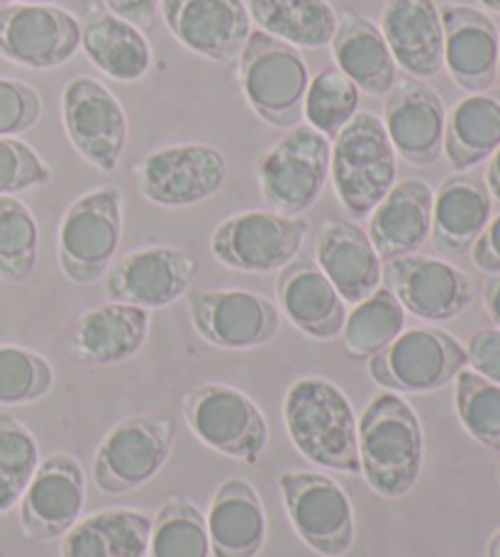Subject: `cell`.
Returning a JSON list of instances; mask_svg holds the SVG:
<instances>
[{"label":"cell","instance_id":"cell-1","mask_svg":"<svg viewBox=\"0 0 500 557\" xmlns=\"http://www.w3.org/2000/svg\"><path fill=\"white\" fill-rule=\"evenodd\" d=\"M357 431L366 484L391 502L413 492L425 465V431L413 406L393 392L376 394Z\"/></svg>","mask_w":500,"mask_h":557},{"label":"cell","instance_id":"cell-2","mask_svg":"<svg viewBox=\"0 0 500 557\" xmlns=\"http://www.w3.org/2000/svg\"><path fill=\"white\" fill-rule=\"evenodd\" d=\"M357 413L325 376H300L284 396V423L296 450L323 470L362 474Z\"/></svg>","mask_w":500,"mask_h":557},{"label":"cell","instance_id":"cell-3","mask_svg":"<svg viewBox=\"0 0 500 557\" xmlns=\"http://www.w3.org/2000/svg\"><path fill=\"white\" fill-rule=\"evenodd\" d=\"M239 88L247 106L274 127H296L303 121L310 66L298 47L264 29H252L237 59Z\"/></svg>","mask_w":500,"mask_h":557},{"label":"cell","instance_id":"cell-4","mask_svg":"<svg viewBox=\"0 0 500 557\" xmlns=\"http://www.w3.org/2000/svg\"><path fill=\"white\" fill-rule=\"evenodd\" d=\"M396 174V149L374 113H357L329 143V178L349 215L372 213L393 188Z\"/></svg>","mask_w":500,"mask_h":557},{"label":"cell","instance_id":"cell-5","mask_svg":"<svg viewBox=\"0 0 500 557\" xmlns=\"http://www.w3.org/2000/svg\"><path fill=\"white\" fill-rule=\"evenodd\" d=\"M123 240V194L100 186L78 196L59 223V267L68 282L88 286L108 274Z\"/></svg>","mask_w":500,"mask_h":557},{"label":"cell","instance_id":"cell-6","mask_svg":"<svg viewBox=\"0 0 500 557\" xmlns=\"http://www.w3.org/2000/svg\"><path fill=\"white\" fill-rule=\"evenodd\" d=\"M184 418L191 433L210 450L257 465L268 445L262 409L242 389L210 382L184 396Z\"/></svg>","mask_w":500,"mask_h":557},{"label":"cell","instance_id":"cell-7","mask_svg":"<svg viewBox=\"0 0 500 557\" xmlns=\"http://www.w3.org/2000/svg\"><path fill=\"white\" fill-rule=\"evenodd\" d=\"M329 178V139L310 125L288 127L259 162V188L268 211L303 215L323 196Z\"/></svg>","mask_w":500,"mask_h":557},{"label":"cell","instance_id":"cell-8","mask_svg":"<svg viewBox=\"0 0 500 557\" xmlns=\"http://www.w3.org/2000/svg\"><path fill=\"white\" fill-rule=\"evenodd\" d=\"M176 425L164 416H127L105 433L93 460L98 492L120 496L139 490L164 470Z\"/></svg>","mask_w":500,"mask_h":557},{"label":"cell","instance_id":"cell-9","mask_svg":"<svg viewBox=\"0 0 500 557\" xmlns=\"http://www.w3.org/2000/svg\"><path fill=\"white\" fill-rule=\"evenodd\" d=\"M366 362L374 384L393 394L439 392L468 364L466 347L439 327H410Z\"/></svg>","mask_w":500,"mask_h":557},{"label":"cell","instance_id":"cell-10","mask_svg":"<svg viewBox=\"0 0 500 557\" xmlns=\"http://www.w3.org/2000/svg\"><path fill=\"white\" fill-rule=\"evenodd\" d=\"M278 492L300 541L320 557H345L354 545V509L347 492L323 472H284Z\"/></svg>","mask_w":500,"mask_h":557},{"label":"cell","instance_id":"cell-11","mask_svg":"<svg viewBox=\"0 0 500 557\" xmlns=\"http://www.w3.org/2000/svg\"><path fill=\"white\" fill-rule=\"evenodd\" d=\"M129 178L149 203L188 208L215 196L227 178V159L210 145H172L129 166Z\"/></svg>","mask_w":500,"mask_h":557},{"label":"cell","instance_id":"cell-12","mask_svg":"<svg viewBox=\"0 0 500 557\" xmlns=\"http://www.w3.org/2000/svg\"><path fill=\"white\" fill-rule=\"evenodd\" d=\"M308 221L274 211H247L225 218L210 237L220 264L235 272L268 274L291 264L305 243Z\"/></svg>","mask_w":500,"mask_h":557},{"label":"cell","instance_id":"cell-13","mask_svg":"<svg viewBox=\"0 0 500 557\" xmlns=\"http://www.w3.org/2000/svg\"><path fill=\"white\" fill-rule=\"evenodd\" d=\"M62 123L68 143L100 172H115L127 147V115L110 88L93 76H76L62 94Z\"/></svg>","mask_w":500,"mask_h":557},{"label":"cell","instance_id":"cell-14","mask_svg":"<svg viewBox=\"0 0 500 557\" xmlns=\"http://www.w3.org/2000/svg\"><path fill=\"white\" fill-rule=\"evenodd\" d=\"M188 313L196 333L220 350H254L282 327L276 304L245 288H196L188 294Z\"/></svg>","mask_w":500,"mask_h":557},{"label":"cell","instance_id":"cell-15","mask_svg":"<svg viewBox=\"0 0 500 557\" xmlns=\"http://www.w3.org/2000/svg\"><path fill=\"white\" fill-rule=\"evenodd\" d=\"M82 47V23L52 3L0 5V57L47 72L72 62Z\"/></svg>","mask_w":500,"mask_h":557},{"label":"cell","instance_id":"cell-16","mask_svg":"<svg viewBox=\"0 0 500 557\" xmlns=\"http://www.w3.org/2000/svg\"><path fill=\"white\" fill-rule=\"evenodd\" d=\"M384 286L405 313L429 323L462 315L476 298V284L464 270L437 257L408 255L384 262Z\"/></svg>","mask_w":500,"mask_h":557},{"label":"cell","instance_id":"cell-17","mask_svg":"<svg viewBox=\"0 0 500 557\" xmlns=\"http://www.w3.org/2000/svg\"><path fill=\"white\" fill-rule=\"evenodd\" d=\"M198 272L200 262L191 252L166 245L142 247L110 264L105 296L108 301L154 311L191 292Z\"/></svg>","mask_w":500,"mask_h":557},{"label":"cell","instance_id":"cell-18","mask_svg":"<svg viewBox=\"0 0 500 557\" xmlns=\"http://www.w3.org/2000/svg\"><path fill=\"white\" fill-rule=\"evenodd\" d=\"M86 506V474L74 455L54 453L39 462L20 499V529L33 543H49L74 529Z\"/></svg>","mask_w":500,"mask_h":557},{"label":"cell","instance_id":"cell-19","mask_svg":"<svg viewBox=\"0 0 500 557\" xmlns=\"http://www.w3.org/2000/svg\"><path fill=\"white\" fill-rule=\"evenodd\" d=\"M162 17L178 42L215 64H237L252 25L245 0H162Z\"/></svg>","mask_w":500,"mask_h":557},{"label":"cell","instance_id":"cell-20","mask_svg":"<svg viewBox=\"0 0 500 557\" xmlns=\"http://www.w3.org/2000/svg\"><path fill=\"white\" fill-rule=\"evenodd\" d=\"M384 127L396 149L413 166H433L445 154L447 111L433 86L413 76L396 78L386 94Z\"/></svg>","mask_w":500,"mask_h":557},{"label":"cell","instance_id":"cell-21","mask_svg":"<svg viewBox=\"0 0 500 557\" xmlns=\"http://www.w3.org/2000/svg\"><path fill=\"white\" fill-rule=\"evenodd\" d=\"M445 27V66L466 94L491 91L498 82V27L484 10L459 3L439 8Z\"/></svg>","mask_w":500,"mask_h":557},{"label":"cell","instance_id":"cell-22","mask_svg":"<svg viewBox=\"0 0 500 557\" xmlns=\"http://www.w3.org/2000/svg\"><path fill=\"white\" fill-rule=\"evenodd\" d=\"M147 308L129 304H100L78 318L66 335V355L86 367H110L133 360L149 337Z\"/></svg>","mask_w":500,"mask_h":557},{"label":"cell","instance_id":"cell-23","mask_svg":"<svg viewBox=\"0 0 500 557\" xmlns=\"http://www.w3.org/2000/svg\"><path fill=\"white\" fill-rule=\"evenodd\" d=\"M315 264L345 304H359L384 284V260L366 231L342 218H325L315 237Z\"/></svg>","mask_w":500,"mask_h":557},{"label":"cell","instance_id":"cell-24","mask_svg":"<svg viewBox=\"0 0 500 557\" xmlns=\"http://www.w3.org/2000/svg\"><path fill=\"white\" fill-rule=\"evenodd\" d=\"M378 27L408 76L423 82L445 69V27L435 0H386Z\"/></svg>","mask_w":500,"mask_h":557},{"label":"cell","instance_id":"cell-25","mask_svg":"<svg viewBox=\"0 0 500 557\" xmlns=\"http://www.w3.org/2000/svg\"><path fill=\"white\" fill-rule=\"evenodd\" d=\"M276 298L284 315L313 341H335L342 335L347 304L315 260H293L276 278Z\"/></svg>","mask_w":500,"mask_h":557},{"label":"cell","instance_id":"cell-26","mask_svg":"<svg viewBox=\"0 0 500 557\" xmlns=\"http://www.w3.org/2000/svg\"><path fill=\"white\" fill-rule=\"evenodd\" d=\"M433 186L405 178L374 208L366 235L384 262L423 250L433 231Z\"/></svg>","mask_w":500,"mask_h":557},{"label":"cell","instance_id":"cell-27","mask_svg":"<svg viewBox=\"0 0 500 557\" xmlns=\"http://www.w3.org/2000/svg\"><path fill=\"white\" fill-rule=\"evenodd\" d=\"M493 215V196L486 178L476 172H459L442 182L433 201L429 237L437 252L459 257L468 252Z\"/></svg>","mask_w":500,"mask_h":557},{"label":"cell","instance_id":"cell-28","mask_svg":"<svg viewBox=\"0 0 500 557\" xmlns=\"http://www.w3.org/2000/svg\"><path fill=\"white\" fill-rule=\"evenodd\" d=\"M205 523L213 557H259L266 543L264 502L242 476H229L217 486Z\"/></svg>","mask_w":500,"mask_h":557},{"label":"cell","instance_id":"cell-29","mask_svg":"<svg viewBox=\"0 0 500 557\" xmlns=\"http://www.w3.org/2000/svg\"><path fill=\"white\" fill-rule=\"evenodd\" d=\"M329 47H333L337 69L352 78L359 91L368 96H386L391 91L398 78V66L382 27L372 20L352 10L337 13V29Z\"/></svg>","mask_w":500,"mask_h":557},{"label":"cell","instance_id":"cell-30","mask_svg":"<svg viewBox=\"0 0 500 557\" xmlns=\"http://www.w3.org/2000/svg\"><path fill=\"white\" fill-rule=\"evenodd\" d=\"M82 47L98 72L123 84L145 78L154 59L142 29L96 5L82 23Z\"/></svg>","mask_w":500,"mask_h":557},{"label":"cell","instance_id":"cell-31","mask_svg":"<svg viewBox=\"0 0 500 557\" xmlns=\"http://www.w3.org/2000/svg\"><path fill=\"white\" fill-rule=\"evenodd\" d=\"M152 516L137 509H103L78 519L62 539V557H147Z\"/></svg>","mask_w":500,"mask_h":557},{"label":"cell","instance_id":"cell-32","mask_svg":"<svg viewBox=\"0 0 500 557\" xmlns=\"http://www.w3.org/2000/svg\"><path fill=\"white\" fill-rule=\"evenodd\" d=\"M500 147V91L468 94L447 113L445 154L457 172H472Z\"/></svg>","mask_w":500,"mask_h":557},{"label":"cell","instance_id":"cell-33","mask_svg":"<svg viewBox=\"0 0 500 557\" xmlns=\"http://www.w3.org/2000/svg\"><path fill=\"white\" fill-rule=\"evenodd\" d=\"M247 10L257 29L293 47H327L337 29V13L327 0H249Z\"/></svg>","mask_w":500,"mask_h":557},{"label":"cell","instance_id":"cell-34","mask_svg":"<svg viewBox=\"0 0 500 557\" xmlns=\"http://www.w3.org/2000/svg\"><path fill=\"white\" fill-rule=\"evenodd\" d=\"M405 331V308L382 284L372 296L354 304L342 327V347L357 362L372 360Z\"/></svg>","mask_w":500,"mask_h":557},{"label":"cell","instance_id":"cell-35","mask_svg":"<svg viewBox=\"0 0 500 557\" xmlns=\"http://www.w3.org/2000/svg\"><path fill=\"white\" fill-rule=\"evenodd\" d=\"M149 557H210L203 511L184 496L159 506L149 533Z\"/></svg>","mask_w":500,"mask_h":557},{"label":"cell","instance_id":"cell-36","mask_svg":"<svg viewBox=\"0 0 500 557\" xmlns=\"http://www.w3.org/2000/svg\"><path fill=\"white\" fill-rule=\"evenodd\" d=\"M359 101H362V91L354 86L352 78L345 76L337 66L320 69L308 84L303 101L305 125L333 143L342 133V127L359 113Z\"/></svg>","mask_w":500,"mask_h":557},{"label":"cell","instance_id":"cell-37","mask_svg":"<svg viewBox=\"0 0 500 557\" xmlns=\"http://www.w3.org/2000/svg\"><path fill=\"white\" fill-rule=\"evenodd\" d=\"M39 225L15 196H0V278L23 284L37 270Z\"/></svg>","mask_w":500,"mask_h":557},{"label":"cell","instance_id":"cell-38","mask_svg":"<svg viewBox=\"0 0 500 557\" xmlns=\"http://www.w3.org/2000/svg\"><path fill=\"white\" fill-rule=\"evenodd\" d=\"M39 445L13 413H0V516L15 509L39 467Z\"/></svg>","mask_w":500,"mask_h":557},{"label":"cell","instance_id":"cell-39","mask_svg":"<svg viewBox=\"0 0 500 557\" xmlns=\"http://www.w3.org/2000/svg\"><path fill=\"white\" fill-rule=\"evenodd\" d=\"M454 409L459 423L478 445L500 453V384L464 367L454 376Z\"/></svg>","mask_w":500,"mask_h":557},{"label":"cell","instance_id":"cell-40","mask_svg":"<svg viewBox=\"0 0 500 557\" xmlns=\"http://www.w3.org/2000/svg\"><path fill=\"white\" fill-rule=\"evenodd\" d=\"M54 389V370L45 355L20 345H0V406H27Z\"/></svg>","mask_w":500,"mask_h":557},{"label":"cell","instance_id":"cell-41","mask_svg":"<svg viewBox=\"0 0 500 557\" xmlns=\"http://www.w3.org/2000/svg\"><path fill=\"white\" fill-rule=\"evenodd\" d=\"M52 182V169L35 147L17 137H0V196H13Z\"/></svg>","mask_w":500,"mask_h":557},{"label":"cell","instance_id":"cell-42","mask_svg":"<svg viewBox=\"0 0 500 557\" xmlns=\"http://www.w3.org/2000/svg\"><path fill=\"white\" fill-rule=\"evenodd\" d=\"M42 117V96L25 82L0 76V137L23 135Z\"/></svg>","mask_w":500,"mask_h":557},{"label":"cell","instance_id":"cell-43","mask_svg":"<svg viewBox=\"0 0 500 557\" xmlns=\"http://www.w3.org/2000/svg\"><path fill=\"white\" fill-rule=\"evenodd\" d=\"M466 360L476 374L486 376L488 382L500 384V331L486 327L476 331L466 343Z\"/></svg>","mask_w":500,"mask_h":557},{"label":"cell","instance_id":"cell-44","mask_svg":"<svg viewBox=\"0 0 500 557\" xmlns=\"http://www.w3.org/2000/svg\"><path fill=\"white\" fill-rule=\"evenodd\" d=\"M472 260L486 274H500V213L491 218L486 231L472 247Z\"/></svg>","mask_w":500,"mask_h":557},{"label":"cell","instance_id":"cell-45","mask_svg":"<svg viewBox=\"0 0 500 557\" xmlns=\"http://www.w3.org/2000/svg\"><path fill=\"white\" fill-rule=\"evenodd\" d=\"M110 13L127 20L139 29H149L157 23L159 3L162 0H103Z\"/></svg>","mask_w":500,"mask_h":557},{"label":"cell","instance_id":"cell-46","mask_svg":"<svg viewBox=\"0 0 500 557\" xmlns=\"http://www.w3.org/2000/svg\"><path fill=\"white\" fill-rule=\"evenodd\" d=\"M484 306L486 313L491 315V321L500 331V274H493L484 286Z\"/></svg>","mask_w":500,"mask_h":557},{"label":"cell","instance_id":"cell-47","mask_svg":"<svg viewBox=\"0 0 500 557\" xmlns=\"http://www.w3.org/2000/svg\"><path fill=\"white\" fill-rule=\"evenodd\" d=\"M486 186L496 201H500V147L491 154V162L486 169Z\"/></svg>","mask_w":500,"mask_h":557},{"label":"cell","instance_id":"cell-48","mask_svg":"<svg viewBox=\"0 0 500 557\" xmlns=\"http://www.w3.org/2000/svg\"><path fill=\"white\" fill-rule=\"evenodd\" d=\"M488 557H500V529L493 533L491 543H488Z\"/></svg>","mask_w":500,"mask_h":557},{"label":"cell","instance_id":"cell-49","mask_svg":"<svg viewBox=\"0 0 500 557\" xmlns=\"http://www.w3.org/2000/svg\"><path fill=\"white\" fill-rule=\"evenodd\" d=\"M482 3H484L488 10H493V13L500 15V0H482Z\"/></svg>","mask_w":500,"mask_h":557},{"label":"cell","instance_id":"cell-50","mask_svg":"<svg viewBox=\"0 0 500 557\" xmlns=\"http://www.w3.org/2000/svg\"><path fill=\"white\" fill-rule=\"evenodd\" d=\"M15 3H29V5H37V3H52V0H15Z\"/></svg>","mask_w":500,"mask_h":557},{"label":"cell","instance_id":"cell-51","mask_svg":"<svg viewBox=\"0 0 500 557\" xmlns=\"http://www.w3.org/2000/svg\"><path fill=\"white\" fill-rule=\"evenodd\" d=\"M498 78H500V47H498Z\"/></svg>","mask_w":500,"mask_h":557},{"label":"cell","instance_id":"cell-52","mask_svg":"<svg viewBox=\"0 0 500 557\" xmlns=\"http://www.w3.org/2000/svg\"><path fill=\"white\" fill-rule=\"evenodd\" d=\"M498 482H500V465H498Z\"/></svg>","mask_w":500,"mask_h":557},{"label":"cell","instance_id":"cell-53","mask_svg":"<svg viewBox=\"0 0 500 557\" xmlns=\"http://www.w3.org/2000/svg\"><path fill=\"white\" fill-rule=\"evenodd\" d=\"M0 5H3V0H0Z\"/></svg>","mask_w":500,"mask_h":557}]
</instances>
